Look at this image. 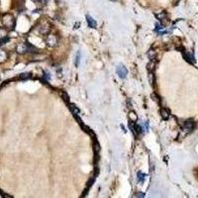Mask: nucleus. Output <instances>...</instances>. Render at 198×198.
Returning <instances> with one entry per match:
<instances>
[{
    "mask_svg": "<svg viewBox=\"0 0 198 198\" xmlns=\"http://www.w3.org/2000/svg\"><path fill=\"white\" fill-rule=\"evenodd\" d=\"M161 114H162V117L164 120H168V118H170V112L164 108H162L161 110Z\"/></svg>",
    "mask_w": 198,
    "mask_h": 198,
    "instance_id": "0eeeda50",
    "label": "nucleus"
},
{
    "mask_svg": "<svg viewBox=\"0 0 198 198\" xmlns=\"http://www.w3.org/2000/svg\"><path fill=\"white\" fill-rule=\"evenodd\" d=\"M116 73L120 78H125V77L127 76V74H128V70H127V68L124 66L119 64L116 68Z\"/></svg>",
    "mask_w": 198,
    "mask_h": 198,
    "instance_id": "f03ea898",
    "label": "nucleus"
},
{
    "mask_svg": "<svg viewBox=\"0 0 198 198\" xmlns=\"http://www.w3.org/2000/svg\"><path fill=\"white\" fill-rule=\"evenodd\" d=\"M86 21H87V24L90 28H96V26H97L96 21H95L92 17H90L89 15H86Z\"/></svg>",
    "mask_w": 198,
    "mask_h": 198,
    "instance_id": "39448f33",
    "label": "nucleus"
},
{
    "mask_svg": "<svg viewBox=\"0 0 198 198\" xmlns=\"http://www.w3.org/2000/svg\"><path fill=\"white\" fill-rule=\"evenodd\" d=\"M155 64L153 63V61H151L150 64H148V66H147V68H148L149 72H153V68H155Z\"/></svg>",
    "mask_w": 198,
    "mask_h": 198,
    "instance_id": "1a4fd4ad",
    "label": "nucleus"
},
{
    "mask_svg": "<svg viewBox=\"0 0 198 198\" xmlns=\"http://www.w3.org/2000/svg\"><path fill=\"white\" fill-rule=\"evenodd\" d=\"M33 1H34V2H41L42 0H33Z\"/></svg>",
    "mask_w": 198,
    "mask_h": 198,
    "instance_id": "aec40b11",
    "label": "nucleus"
},
{
    "mask_svg": "<svg viewBox=\"0 0 198 198\" xmlns=\"http://www.w3.org/2000/svg\"><path fill=\"white\" fill-rule=\"evenodd\" d=\"M4 59H6V54L4 51H0V61H3Z\"/></svg>",
    "mask_w": 198,
    "mask_h": 198,
    "instance_id": "2eb2a0df",
    "label": "nucleus"
},
{
    "mask_svg": "<svg viewBox=\"0 0 198 198\" xmlns=\"http://www.w3.org/2000/svg\"><path fill=\"white\" fill-rule=\"evenodd\" d=\"M183 54V57H184V59H186L187 61H189V63H191V64H193L194 63V57H193V55L190 54V53H187V54H185V53H182Z\"/></svg>",
    "mask_w": 198,
    "mask_h": 198,
    "instance_id": "423d86ee",
    "label": "nucleus"
},
{
    "mask_svg": "<svg viewBox=\"0 0 198 198\" xmlns=\"http://www.w3.org/2000/svg\"><path fill=\"white\" fill-rule=\"evenodd\" d=\"M30 77V73H23V74H21V76H20V78L21 79H27Z\"/></svg>",
    "mask_w": 198,
    "mask_h": 198,
    "instance_id": "a211bd4d",
    "label": "nucleus"
},
{
    "mask_svg": "<svg viewBox=\"0 0 198 198\" xmlns=\"http://www.w3.org/2000/svg\"><path fill=\"white\" fill-rule=\"evenodd\" d=\"M16 51L19 54H25V53L28 52V45L27 44H20V45L17 46Z\"/></svg>",
    "mask_w": 198,
    "mask_h": 198,
    "instance_id": "20e7f679",
    "label": "nucleus"
},
{
    "mask_svg": "<svg viewBox=\"0 0 198 198\" xmlns=\"http://www.w3.org/2000/svg\"><path fill=\"white\" fill-rule=\"evenodd\" d=\"M70 110L72 111V113H73L74 115H78L79 110L76 108V106H75L74 104H70Z\"/></svg>",
    "mask_w": 198,
    "mask_h": 198,
    "instance_id": "f8f14e48",
    "label": "nucleus"
},
{
    "mask_svg": "<svg viewBox=\"0 0 198 198\" xmlns=\"http://www.w3.org/2000/svg\"><path fill=\"white\" fill-rule=\"evenodd\" d=\"M155 52H153V50H151L150 52H148V57H149V59H151V61H153V59H155Z\"/></svg>",
    "mask_w": 198,
    "mask_h": 198,
    "instance_id": "9d476101",
    "label": "nucleus"
},
{
    "mask_svg": "<svg viewBox=\"0 0 198 198\" xmlns=\"http://www.w3.org/2000/svg\"><path fill=\"white\" fill-rule=\"evenodd\" d=\"M134 197H145V194L142 192H138L136 193V195H134Z\"/></svg>",
    "mask_w": 198,
    "mask_h": 198,
    "instance_id": "6ab92c4d",
    "label": "nucleus"
},
{
    "mask_svg": "<svg viewBox=\"0 0 198 198\" xmlns=\"http://www.w3.org/2000/svg\"><path fill=\"white\" fill-rule=\"evenodd\" d=\"M8 42H9V38H7V37H1V38H0V46L5 45V44L8 43Z\"/></svg>",
    "mask_w": 198,
    "mask_h": 198,
    "instance_id": "ddd939ff",
    "label": "nucleus"
},
{
    "mask_svg": "<svg viewBox=\"0 0 198 198\" xmlns=\"http://www.w3.org/2000/svg\"><path fill=\"white\" fill-rule=\"evenodd\" d=\"M80 52H77L76 54V57H75V66H79V63H80Z\"/></svg>",
    "mask_w": 198,
    "mask_h": 198,
    "instance_id": "4468645a",
    "label": "nucleus"
},
{
    "mask_svg": "<svg viewBox=\"0 0 198 198\" xmlns=\"http://www.w3.org/2000/svg\"><path fill=\"white\" fill-rule=\"evenodd\" d=\"M2 23H3V25L6 28H9V29L13 28L15 25L14 17L11 14H4L3 17H2Z\"/></svg>",
    "mask_w": 198,
    "mask_h": 198,
    "instance_id": "f257e3e1",
    "label": "nucleus"
},
{
    "mask_svg": "<svg viewBox=\"0 0 198 198\" xmlns=\"http://www.w3.org/2000/svg\"><path fill=\"white\" fill-rule=\"evenodd\" d=\"M59 94L63 96V98L66 100V101H68V94H66V91H61V93Z\"/></svg>",
    "mask_w": 198,
    "mask_h": 198,
    "instance_id": "f3484780",
    "label": "nucleus"
},
{
    "mask_svg": "<svg viewBox=\"0 0 198 198\" xmlns=\"http://www.w3.org/2000/svg\"><path fill=\"white\" fill-rule=\"evenodd\" d=\"M195 127V123L192 121V120H187L183 123V130L185 132H191V131L194 129Z\"/></svg>",
    "mask_w": 198,
    "mask_h": 198,
    "instance_id": "7ed1b4c3",
    "label": "nucleus"
},
{
    "mask_svg": "<svg viewBox=\"0 0 198 198\" xmlns=\"http://www.w3.org/2000/svg\"><path fill=\"white\" fill-rule=\"evenodd\" d=\"M155 16H157V19H159V20H164V18H166V13H161V14H157L155 15Z\"/></svg>",
    "mask_w": 198,
    "mask_h": 198,
    "instance_id": "dca6fc26",
    "label": "nucleus"
},
{
    "mask_svg": "<svg viewBox=\"0 0 198 198\" xmlns=\"http://www.w3.org/2000/svg\"><path fill=\"white\" fill-rule=\"evenodd\" d=\"M47 39H49V40H51V42L49 41V42H47V44H48L49 46H55V36H52V35H50V36H49L48 38H47Z\"/></svg>",
    "mask_w": 198,
    "mask_h": 198,
    "instance_id": "6e6552de",
    "label": "nucleus"
},
{
    "mask_svg": "<svg viewBox=\"0 0 198 198\" xmlns=\"http://www.w3.org/2000/svg\"><path fill=\"white\" fill-rule=\"evenodd\" d=\"M146 177V174L143 172H138V181L139 182H143Z\"/></svg>",
    "mask_w": 198,
    "mask_h": 198,
    "instance_id": "9b49d317",
    "label": "nucleus"
}]
</instances>
